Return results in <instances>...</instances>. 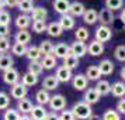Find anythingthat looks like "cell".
I'll return each instance as SVG.
<instances>
[{"instance_id":"cell-1","label":"cell","mask_w":125,"mask_h":120,"mask_svg":"<svg viewBox=\"0 0 125 120\" xmlns=\"http://www.w3.org/2000/svg\"><path fill=\"white\" fill-rule=\"evenodd\" d=\"M72 110V113H73L74 119L77 120H87L90 117L91 114H93V110H91V106L90 105H87L86 102L83 100H80V102H76L73 105V107L70 109Z\"/></svg>"},{"instance_id":"cell-2","label":"cell","mask_w":125,"mask_h":120,"mask_svg":"<svg viewBox=\"0 0 125 120\" xmlns=\"http://www.w3.org/2000/svg\"><path fill=\"white\" fill-rule=\"evenodd\" d=\"M48 105H49L51 110H53L56 113L58 110H63L66 107V99H65L63 95H53V96H51Z\"/></svg>"},{"instance_id":"cell-3","label":"cell","mask_w":125,"mask_h":120,"mask_svg":"<svg viewBox=\"0 0 125 120\" xmlns=\"http://www.w3.org/2000/svg\"><path fill=\"white\" fill-rule=\"evenodd\" d=\"M96 41H98V42H107V41L111 40V37H113V31H111V28L110 27H107V26H100V27H97L96 30Z\"/></svg>"},{"instance_id":"cell-4","label":"cell","mask_w":125,"mask_h":120,"mask_svg":"<svg viewBox=\"0 0 125 120\" xmlns=\"http://www.w3.org/2000/svg\"><path fill=\"white\" fill-rule=\"evenodd\" d=\"M69 50H70L72 55H74L79 59L87 54V45H86V42H82V41H74L72 45H69Z\"/></svg>"},{"instance_id":"cell-5","label":"cell","mask_w":125,"mask_h":120,"mask_svg":"<svg viewBox=\"0 0 125 120\" xmlns=\"http://www.w3.org/2000/svg\"><path fill=\"white\" fill-rule=\"evenodd\" d=\"M97 21H100L101 26H107L108 27L114 21V13L104 7V9L100 10V13H97Z\"/></svg>"},{"instance_id":"cell-6","label":"cell","mask_w":125,"mask_h":120,"mask_svg":"<svg viewBox=\"0 0 125 120\" xmlns=\"http://www.w3.org/2000/svg\"><path fill=\"white\" fill-rule=\"evenodd\" d=\"M3 80L7 85H14V83L20 82V74H18V71L16 68H10V69H7V71H4L3 72Z\"/></svg>"},{"instance_id":"cell-7","label":"cell","mask_w":125,"mask_h":120,"mask_svg":"<svg viewBox=\"0 0 125 120\" xmlns=\"http://www.w3.org/2000/svg\"><path fill=\"white\" fill-rule=\"evenodd\" d=\"M27 92H28V89H27V88H25L21 82H17V83L11 85L10 95H11V97H14V99L20 100V99H23V97L27 96Z\"/></svg>"},{"instance_id":"cell-8","label":"cell","mask_w":125,"mask_h":120,"mask_svg":"<svg viewBox=\"0 0 125 120\" xmlns=\"http://www.w3.org/2000/svg\"><path fill=\"white\" fill-rule=\"evenodd\" d=\"M55 78L58 79V82H63V83H66V82H69V80L72 79V71L69 68H66L65 65H62V67H59V68L56 69V74L53 75Z\"/></svg>"},{"instance_id":"cell-9","label":"cell","mask_w":125,"mask_h":120,"mask_svg":"<svg viewBox=\"0 0 125 120\" xmlns=\"http://www.w3.org/2000/svg\"><path fill=\"white\" fill-rule=\"evenodd\" d=\"M70 54V50H69V45L66 42H59L56 45H53V50H52V55L55 58H65L66 55Z\"/></svg>"},{"instance_id":"cell-10","label":"cell","mask_w":125,"mask_h":120,"mask_svg":"<svg viewBox=\"0 0 125 120\" xmlns=\"http://www.w3.org/2000/svg\"><path fill=\"white\" fill-rule=\"evenodd\" d=\"M86 7L83 3H80V1H72L70 4H69V12L68 14L69 16H72V17H80V16H83V13H84Z\"/></svg>"},{"instance_id":"cell-11","label":"cell","mask_w":125,"mask_h":120,"mask_svg":"<svg viewBox=\"0 0 125 120\" xmlns=\"http://www.w3.org/2000/svg\"><path fill=\"white\" fill-rule=\"evenodd\" d=\"M87 83H89V80L83 74H77L72 78V85L76 91H84L87 88Z\"/></svg>"},{"instance_id":"cell-12","label":"cell","mask_w":125,"mask_h":120,"mask_svg":"<svg viewBox=\"0 0 125 120\" xmlns=\"http://www.w3.org/2000/svg\"><path fill=\"white\" fill-rule=\"evenodd\" d=\"M32 102L27 99V97H23V99H20L17 102V112L20 114H30L31 112V109H32Z\"/></svg>"},{"instance_id":"cell-13","label":"cell","mask_w":125,"mask_h":120,"mask_svg":"<svg viewBox=\"0 0 125 120\" xmlns=\"http://www.w3.org/2000/svg\"><path fill=\"white\" fill-rule=\"evenodd\" d=\"M87 52L90 54L91 57H100V55H103V52H104V45H103L101 42L93 40L89 44V47H87Z\"/></svg>"},{"instance_id":"cell-14","label":"cell","mask_w":125,"mask_h":120,"mask_svg":"<svg viewBox=\"0 0 125 120\" xmlns=\"http://www.w3.org/2000/svg\"><path fill=\"white\" fill-rule=\"evenodd\" d=\"M46 113L48 112H46V109L44 106L37 105V106H32L31 112H30V117H31V120H44Z\"/></svg>"},{"instance_id":"cell-15","label":"cell","mask_w":125,"mask_h":120,"mask_svg":"<svg viewBox=\"0 0 125 120\" xmlns=\"http://www.w3.org/2000/svg\"><path fill=\"white\" fill-rule=\"evenodd\" d=\"M46 17H48V12H46V9L41 6L34 7L31 12V20H34V21H45Z\"/></svg>"},{"instance_id":"cell-16","label":"cell","mask_w":125,"mask_h":120,"mask_svg":"<svg viewBox=\"0 0 125 120\" xmlns=\"http://www.w3.org/2000/svg\"><path fill=\"white\" fill-rule=\"evenodd\" d=\"M94 89H96V92L100 95V96H105V95L110 93L111 85H110V82H108V80L98 79V80H97V83H96V86H94Z\"/></svg>"},{"instance_id":"cell-17","label":"cell","mask_w":125,"mask_h":120,"mask_svg":"<svg viewBox=\"0 0 125 120\" xmlns=\"http://www.w3.org/2000/svg\"><path fill=\"white\" fill-rule=\"evenodd\" d=\"M52 4H53L55 12L59 13L61 16H63V14H68L70 1H69V0H53V3H52Z\"/></svg>"},{"instance_id":"cell-18","label":"cell","mask_w":125,"mask_h":120,"mask_svg":"<svg viewBox=\"0 0 125 120\" xmlns=\"http://www.w3.org/2000/svg\"><path fill=\"white\" fill-rule=\"evenodd\" d=\"M83 99H84L83 102H86L87 105H94V103H97L98 100H100V95L96 92L94 88H89V89L84 92Z\"/></svg>"},{"instance_id":"cell-19","label":"cell","mask_w":125,"mask_h":120,"mask_svg":"<svg viewBox=\"0 0 125 120\" xmlns=\"http://www.w3.org/2000/svg\"><path fill=\"white\" fill-rule=\"evenodd\" d=\"M58 85H59V82H58V79L53 76V75H48V76H45L44 78V80H42V89H45V91H55L58 88Z\"/></svg>"},{"instance_id":"cell-20","label":"cell","mask_w":125,"mask_h":120,"mask_svg":"<svg viewBox=\"0 0 125 120\" xmlns=\"http://www.w3.org/2000/svg\"><path fill=\"white\" fill-rule=\"evenodd\" d=\"M59 26L62 27V30L65 31V30H72L74 28V24H76V21H74V18L72 17V16H69V14H63V16H61V18H59Z\"/></svg>"},{"instance_id":"cell-21","label":"cell","mask_w":125,"mask_h":120,"mask_svg":"<svg viewBox=\"0 0 125 120\" xmlns=\"http://www.w3.org/2000/svg\"><path fill=\"white\" fill-rule=\"evenodd\" d=\"M98 71H100V74L101 75H111L114 72V64L110 61V59H103L101 62L98 64Z\"/></svg>"},{"instance_id":"cell-22","label":"cell","mask_w":125,"mask_h":120,"mask_svg":"<svg viewBox=\"0 0 125 120\" xmlns=\"http://www.w3.org/2000/svg\"><path fill=\"white\" fill-rule=\"evenodd\" d=\"M16 26L18 30H27L31 26V17L28 14H18L16 18Z\"/></svg>"},{"instance_id":"cell-23","label":"cell","mask_w":125,"mask_h":120,"mask_svg":"<svg viewBox=\"0 0 125 120\" xmlns=\"http://www.w3.org/2000/svg\"><path fill=\"white\" fill-rule=\"evenodd\" d=\"M97 10H94V9H86L84 13H83V21H84L86 24H89V26H91V24H96L97 21Z\"/></svg>"},{"instance_id":"cell-24","label":"cell","mask_w":125,"mask_h":120,"mask_svg":"<svg viewBox=\"0 0 125 120\" xmlns=\"http://www.w3.org/2000/svg\"><path fill=\"white\" fill-rule=\"evenodd\" d=\"M45 31L48 33V35H51V37H59V35H62V33H63L62 27L59 26L58 21H52V23H49L48 26H46Z\"/></svg>"},{"instance_id":"cell-25","label":"cell","mask_w":125,"mask_h":120,"mask_svg":"<svg viewBox=\"0 0 125 120\" xmlns=\"http://www.w3.org/2000/svg\"><path fill=\"white\" fill-rule=\"evenodd\" d=\"M13 65H14V59H13L11 55H9V54H1L0 55V69L3 72L13 68Z\"/></svg>"},{"instance_id":"cell-26","label":"cell","mask_w":125,"mask_h":120,"mask_svg":"<svg viewBox=\"0 0 125 120\" xmlns=\"http://www.w3.org/2000/svg\"><path fill=\"white\" fill-rule=\"evenodd\" d=\"M25 57L28 58L30 61H40L42 55H41L40 50H38V45H30V47H27Z\"/></svg>"},{"instance_id":"cell-27","label":"cell","mask_w":125,"mask_h":120,"mask_svg":"<svg viewBox=\"0 0 125 120\" xmlns=\"http://www.w3.org/2000/svg\"><path fill=\"white\" fill-rule=\"evenodd\" d=\"M30 41H31V34H30L28 30H18L17 34H16V42L27 45Z\"/></svg>"},{"instance_id":"cell-28","label":"cell","mask_w":125,"mask_h":120,"mask_svg":"<svg viewBox=\"0 0 125 120\" xmlns=\"http://www.w3.org/2000/svg\"><path fill=\"white\" fill-rule=\"evenodd\" d=\"M18 10L21 12V14H28V13L32 12V9H34V1L32 0H20L18 1Z\"/></svg>"},{"instance_id":"cell-29","label":"cell","mask_w":125,"mask_h":120,"mask_svg":"<svg viewBox=\"0 0 125 120\" xmlns=\"http://www.w3.org/2000/svg\"><path fill=\"white\" fill-rule=\"evenodd\" d=\"M110 93H113L115 97H124V95H125L124 82H115V83H113L111 89H110Z\"/></svg>"},{"instance_id":"cell-30","label":"cell","mask_w":125,"mask_h":120,"mask_svg":"<svg viewBox=\"0 0 125 120\" xmlns=\"http://www.w3.org/2000/svg\"><path fill=\"white\" fill-rule=\"evenodd\" d=\"M49 99H51V96H49V92L45 91V89H40V91L35 93V100L38 102V105H40V106H45L46 103L49 102Z\"/></svg>"},{"instance_id":"cell-31","label":"cell","mask_w":125,"mask_h":120,"mask_svg":"<svg viewBox=\"0 0 125 120\" xmlns=\"http://www.w3.org/2000/svg\"><path fill=\"white\" fill-rule=\"evenodd\" d=\"M40 62L44 69H53L56 67V58L53 57V55H44V57L41 58Z\"/></svg>"},{"instance_id":"cell-32","label":"cell","mask_w":125,"mask_h":120,"mask_svg":"<svg viewBox=\"0 0 125 120\" xmlns=\"http://www.w3.org/2000/svg\"><path fill=\"white\" fill-rule=\"evenodd\" d=\"M86 78H87V80H98L100 79V76H101V74H100V71H98V68H97V65H91V67H89V68L86 69Z\"/></svg>"},{"instance_id":"cell-33","label":"cell","mask_w":125,"mask_h":120,"mask_svg":"<svg viewBox=\"0 0 125 120\" xmlns=\"http://www.w3.org/2000/svg\"><path fill=\"white\" fill-rule=\"evenodd\" d=\"M63 65L72 71V69H74V68L79 67V58H76L74 55L69 54V55H66V57L63 58Z\"/></svg>"},{"instance_id":"cell-34","label":"cell","mask_w":125,"mask_h":120,"mask_svg":"<svg viewBox=\"0 0 125 120\" xmlns=\"http://www.w3.org/2000/svg\"><path fill=\"white\" fill-rule=\"evenodd\" d=\"M38 50H40V52H41V55H42V57H44V55H52L53 44H52L49 40H44V41L40 44Z\"/></svg>"},{"instance_id":"cell-35","label":"cell","mask_w":125,"mask_h":120,"mask_svg":"<svg viewBox=\"0 0 125 120\" xmlns=\"http://www.w3.org/2000/svg\"><path fill=\"white\" fill-rule=\"evenodd\" d=\"M74 37H76V41H82V42H84V41L89 40L90 33H89V30L86 28V27H77L76 31H74Z\"/></svg>"},{"instance_id":"cell-36","label":"cell","mask_w":125,"mask_h":120,"mask_svg":"<svg viewBox=\"0 0 125 120\" xmlns=\"http://www.w3.org/2000/svg\"><path fill=\"white\" fill-rule=\"evenodd\" d=\"M37 82H38V76H35V75L30 74V72L24 74V75H23V78H21V83H23L25 88L37 85Z\"/></svg>"},{"instance_id":"cell-37","label":"cell","mask_w":125,"mask_h":120,"mask_svg":"<svg viewBox=\"0 0 125 120\" xmlns=\"http://www.w3.org/2000/svg\"><path fill=\"white\" fill-rule=\"evenodd\" d=\"M42 71H44V68H42V65H41L40 61H31L28 65V72L30 74L35 75V76H40L41 74H42Z\"/></svg>"},{"instance_id":"cell-38","label":"cell","mask_w":125,"mask_h":120,"mask_svg":"<svg viewBox=\"0 0 125 120\" xmlns=\"http://www.w3.org/2000/svg\"><path fill=\"white\" fill-rule=\"evenodd\" d=\"M25 51H27V45L18 44V42H14L11 45V52H13V55H16V57H23V55H25Z\"/></svg>"},{"instance_id":"cell-39","label":"cell","mask_w":125,"mask_h":120,"mask_svg":"<svg viewBox=\"0 0 125 120\" xmlns=\"http://www.w3.org/2000/svg\"><path fill=\"white\" fill-rule=\"evenodd\" d=\"M101 120H121V114H119L117 110L108 109V110H105L104 114L101 116Z\"/></svg>"},{"instance_id":"cell-40","label":"cell","mask_w":125,"mask_h":120,"mask_svg":"<svg viewBox=\"0 0 125 120\" xmlns=\"http://www.w3.org/2000/svg\"><path fill=\"white\" fill-rule=\"evenodd\" d=\"M122 4H124V0H105V9L111 10V12L119 10Z\"/></svg>"},{"instance_id":"cell-41","label":"cell","mask_w":125,"mask_h":120,"mask_svg":"<svg viewBox=\"0 0 125 120\" xmlns=\"http://www.w3.org/2000/svg\"><path fill=\"white\" fill-rule=\"evenodd\" d=\"M21 114L18 113L16 109H11V107H7L4 114H3V119L4 120H18Z\"/></svg>"},{"instance_id":"cell-42","label":"cell","mask_w":125,"mask_h":120,"mask_svg":"<svg viewBox=\"0 0 125 120\" xmlns=\"http://www.w3.org/2000/svg\"><path fill=\"white\" fill-rule=\"evenodd\" d=\"M10 106V96L6 92H0V110H6Z\"/></svg>"},{"instance_id":"cell-43","label":"cell","mask_w":125,"mask_h":120,"mask_svg":"<svg viewBox=\"0 0 125 120\" xmlns=\"http://www.w3.org/2000/svg\"><path fill=\"white\" fill-rule=\"evenodd\" d=\"M114 57L118 59L119 62H124L125 61V45H118L115 48V51H114Z\"/></svg>"},{"instance_id":"cell-44","label":"cell","mask_w":125,"mask_h":120,"mask_svg":"<svg viewBox=\"0 0 125 120\" xmlns=\"http://www.w3.org/2000/svg\"><path fill=\"white\" fill-rule=\"evenodd\" d=\"M10 21H11V16L7 10H1L0 12V24L1 26H10Z\"/></svg>"},{"instance_id":"cell-45","label":"cell","mask_w":125,"mask_h":120,"mask_svg":"<svg viewBox=\"0 0 125 120\" xmlns=\"http://www.w3.org/2000/svg\"><path fill=\"white\" fill-rule=\"evenodd\" d=\"M32 30L38 34L44 33L46 30V21H32Z\"/></svg>"},{"instance_id":"cell-46","label":"cell","mask_w":125,"mask_h":120,"mask_svg":"<svg viewBox=\"0 0 125 120\" xmlns=\"http://www.w3.org/2000/svg\"><path fill=\"white\" fill-rule=\"evenodd\" d=\"M10 50V40L7 37H0V52L4 54Z\"/></svg>"},{"instance_id":"cell-47","label":"cell","mask_w":125,"mask_h":120,"mask_svg":"<svg viewBox=\"0 0 125 120\" xmlns=\"http://www.w3.org/2000/svg\"><path fill=\"white\" fill-rule=\"evenodd\" d=\"M59 119L61 120H76L74 119L73 113H72V110H61V114H59Z\"/></svg>"},{"instance_id":"cell-48","label":"cell","mask_w":125,"mask_h":120,"mask_svg":"<svg viewBox=\"0 0 125 120\" xmlns=\"http://www.w3.org/2000/svg\"><path fill=\"white\" fill-rule=\"evenodd\" d=\"M117 112H118L119 114L125 113V100H124V97H121L118 100V103H117Z\"/></svg>"},{"instance_id":"cell-49","label":"cell","mask_w":125,"mask_h":120,"mask_svg":"<svg viewBox=\"0 0 125 120\" xmlns=\"http://www.w3.org/2000/svg\"><path fill=\"white\" fill-rule=\"evenodd\" d=\"M18 1H20V0H3V4H4V7L14 9V7H17Z\"/></svg>"},{"instance_id":"cell-50","label":"cell","mask_w":125,"mask_h":120,"mask_svg":"<svg viewBox=\"0 0 125 120\" xmlns=\"http://www.w3.org/2000/svg\"><path fill=\"white\" fill-rule=\"evenodd\" d=\"M9 34H10V27L0 24V37H7Z\"/></svg>"},{"instance_id":"cell-51","label":"cell","mask_w":125,"mask_h":120,"mask_svg":"<svg viewBox=\"0 0 125 120\" xmlns=\"http://www.w3.org/2000/svg\"><path fill=\"white\" fill-rule=\"evenodd\" d=\"M44 120H61L59 119V114L55 113V112H51V113H46L45 119Z\"/></svg>"},{"instance_id":"cell-52","label":"cell","mask_w":125,"mask_h":120,"mask_svg":"<svg viewBox=\"0 0 125 120\" xmlns=\"http://www.w3.org/2000/svg\"><path fill=\"white\" fill-rule=\"evenodd\" d=\"M87 120H101V116H98V114H91Z\"/></svg>"},{"instance_id":"cell-53","label":"cell","mask_w":125,"mask_h":120,"mask_svg":"<svg viewBox=\"0 0 125 120\" xmlns=\"http://www.w3.org/2000/svg\"><path fill=\"white\" fill-rule=\"evenodd\" d=\"M18 120H31V117H30L28 114H21V116H20V119Z\"/></svg>"},{"instance_id":"cell-54","label":"cell","mask_w":125,"mask_h":120,"mask_svg":"<svg viewBox=\"0 0 125 120\" xmlns=\"http://www.w3.org/2000/svg\"><path fill=\"white\" fill-rule=\"evenodd\" d=\"M119 18H121V21L124 23V18H125V12H124V9H122V12H121V14H119Z\"/></svg>"},{"instance_id":"cell-55","label":"cell","mask_w":125,"mask_h":120,"mask_svg":"<svg viewBox=\"0 0 125 120\" xmlns=\"http://www.w3.org/2000/svg\"><path fill=\"white\" fill-rule=\"evenodd\" d=\"M119 76H121L122 79L125 78V69H124V67H122V69H121V72H119Z\"/></svg>"},{"instance_id":"cell-56","label":"cell","mask_w":125,"mask_h":120,"mask_svg":"<svg viewBox=\"0 0 125 120\" xmlns=\"http://www.w3.org/2000/svg\"><path fill=\"white\" fill-rule=\"evenodd\" d=\"M4 10V4H3V0H0V12Z\"/></svg>"}]
</instances>
